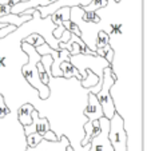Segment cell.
Masks as SVG:
<instances>
[{
	"label": "cell",
	"mask_w": 147,
	"mask_h": 151,
	"mask_svg": "<svg viewBox=\"0 0 147 151\" xmlns=\"http://www.w3.org/2000/svg\"><path fill=\"white\" fill-rule=\"evenodd\" d=\"M17 27L14 26V24H8V26L3 27V28H0V39H4V37H7L9 34H12V32L16 29Z\"/></svg>",
	"instance_id": "obj_24"
},
{
	"label": "cell",
	"mask_w": 147,
	"mask_h": 151,
	"mask_svg": "<svg viewBox=\"0 0 147 151\" xmlns=\"http://www.w3.org/2000/svg\"><path fill=\"white\" fill-rule=\"evenodd\" d=\"M94 44L96 48H103L106 44H108V35L103 29H98L95 34V39H94ZM96 51V50H95Z\"/></svg>",
	"instance_id": "obj_17"
},
{
	"label": "cell",
	"mask_w": 147,
	"mask_h": 151,
	"mask_svg": "<svg viewBox=\"0 0 147 151\" xmlns=\"http://www.w3.org/2000/svg\"><path fill=\"white\" fill-rule=\"evenodd\" d=\"M43 139V137L37 132H31V134L26 135V143L28 147H35L40 143V140Z\"/></svg>",
	"instance_id": "obj_20"
},
{
	"label": "cell",
	"mask_w": 147,
	"mask_h": 151,
	"mask_svg": "<svg viewBox=\"0 0 147 151\" xmlns=\"http://www.w3.org/2000/svg\"><path fill=\"white\" fill-rule=\"evenodd\" d=\"M35 110L34 104L31 103H24L20 106L19 111H17V119L22 126H28L32 123V111Z\"/></svg>",
	"instance_id": "obj_13"
},
{
	"label": "cell",
	"mask_w": 147,
	"mask_h": 151,
	"mask_svg": "<svg viewBox=\"0 0 147 151\" xmlns=\"http://www.w3.org/2000/svg\"><path fill=\"white\" fill-rule=\"evenodd\" d=\"M90 1H91V0H58V1L48 4V6L37 7V11H39L40 17H42V19H44V17L52 15L55 11H56V9H59L60 7H75V6L84 7V6H87Z\"/></svg>",
	"instance_id": "obj_7"
},
{
	"label": "cell",
	"mask_w": 147,
	"mask_h": 151,
	"mask_svg": "<svg viewBox=\"0 0 147 151\" xmlns=\"http://www.w3.org/2000/svg\"><path fill=\"white\" fill-rule=\"evenodd\" d=\"M82 128H83V131H84V135H83L82 140H80V146H86L90 143L91 138L99 134V131H100L99 120H87V122L83 123Z\"/></svg>",
	"instance_id": "obj_11"
},
{
	"label": "cell",
	"mask_w": 147,
	"mask_h": 151,
	"mask_svg": "<svg viewBox=\"0 0 147 151\" xmlns=\"http://www.w3.org/2000/svg\"><path fill=\"white\" fill-rule=\"evenodd\" d=\"M43 139L55 142V140H58V137H56V134H55V131H52V130H48V131L45 132L44 135H43Z\"/></svg>",
	"instance_id": "obj_25"
},
{
	"label": "cell",
	"mask_w": 147,
	"mask_h": 151,
	"mask_svg": "<svg viewBox=\"0 0 147 151\" xmlns=\"http://www.w3.org/2000/svg\"><path fill=\"white\" fill-rule=\"evenodd\" d=\"M60 70H62V72H63V78H64V79H72V78H75V79H78L79 82L83 79L82 75L79 74V71L70 63V60L63 62L62 64H60Z\"/></svg>",
	"instance_id": "obj_14"
},
{
	"label": "cell",
	"mask_w": 147,
	"mask_h": 151,
	"mask_svg": "<svg viewBox=\"0 0 147 151\" xmlns=\"http://www.w3.org/2000/svg\"><path fill=\"white\" fill-rule=\"evenodd\" d=\"M9 112H11V109H9L8 104L6 103L4 96L0 95V119H3V118H6L7 115H9Z\"/></svg>",
	"instance_id": "obj_23"
},
{
	"label": "cell",
	"mask_w": 147,
	"mask_h": 151,
	"mask_svg": "<svg viewBox=\"0 0 147 151\" xmlns=\"http://www.w3.org/2000/svg\"><path fill=\"white\" fill-rule=\"evenodd\" d=\"M98 120H99V124H100V131L98 135L91 138L88 151H114V147H112V145H111V140H110V138H108L110 119L102 116Z\"/></svg>",
	"instance_id": "obj_5"
},
{
	"label": "cell",
	"mask_w": 147,
	"mask_h": 151,
	"mask_svg": "<svg viewBox=\"0 0 147 151\" xmlns=\"http://www.w3.org/2000/svg\"><path fill=\"white\" fill-rule=\"evenodd\" d=\"M23 40H24V42H27L28 44H31V46H32V47H35V48H36V47H39L40 44H43V43L45 42L44 37H43L42 35H39L37 32H32L31 35L26 36Z\"/></svg>",
	"instance_id": "obj_19"
},
{
	"label": "cell",
	"mask_w": 147,
	"mask_h": 151,
	"mask_svg": "<svg viewBox=\"0 0 147 151\" xmlns=\"http://www.w3.org/2000/svg\"><path fill=\"white\" fill-rule=\"evenodd\" d=\"M103 58H104V59L107 60L108 63H111V62H112V58H114V50L110 48V50H108V51L104 54V56H103Z\"/></svg>",
	"instance_id": "obj_27"
},
{
	"label": "cell",
	"mask_w": 147,
	"mask_h": 151,
	"mask_svg": "<svg viewBox=\"0 0 147 151\" xmlns=\"http://www.w3.org/2000/svg\"><path fill=\"white\" fill-rule=\"evenodd\" d=\"M82 20H83V22H86V23L98 24L100 22V17L98 16V14H96V12H86V11H83Z\"/></svg>",
	"instance_id": "obj_21"
},
{
	"label": "cell",
	"mask_w": 147,
	"mask_h": 151,
	"mask_svg": "<svg viewBox=\"0 0 147 151\" xmlns=\"http://www.w3.org/2000/svg\"><path fill=\"white\" fill-rule=\"evenodd\" d=\"M68 60H70L71 64L79 71L82 78L87 76V72H86L87 70H91L96 76L99 78V82L96 83L94 87H91L90 92L96 94V92L99 91L100 86H102V80H103V70L110 66V63L103 56H99V55H87V54L72 55V56H70Z\"/></svg>",
	"instance_id": "obj_2"
},
{
	"label": "cell",
	"mask_w": 147,
	"mask_h": 151,
	"mask_svg": "<svg viewBox=\"0 0 147 151\" xmlns=\"http://www.w3.org/2000/svg\"><path fill=\"white\" fill-rule=\"evenodd\" d=\"M58 0H27V1H19L11 8V14L22 15L28 8H37V7H44L51 3H55Z\"/></svg>",
	"instance_id": "obj_10"
},
{
	"label": "cell",
	"mask_w": 147,
	"mask_h": 151,
	"mask_svg": "<svg viewBox=\"0 0 147 151\" xmlns=\"http://www.w3.org/2000/svg\"><path fill=\"white\" fill-rule=\"evenodd\" d=\"M66 151H74V150H72V147H71V146H68L67 150H66Z\"/></svg>",
	"instance_id": "obj_29"
},
{
	"label": "cell",
	"mask_w": 147,
	"mask_h": 151,
	"mask_svg": "<svg viewBox=\"0 0 147 151\" xmlns=\"http://www.w3.org/2000/svg\"><path fill=\"white\" fill-rule=\"evenodd\" d=\"M68 146H70V142H68L67 137L62 135V137L58 140H55V142L42 139L37 146H35V147H28V146H27L24 151H66Z\"/></svg>",
	"instance_id": "obj_8"
},
{
	"label": "cell",
	"mask_w": 147,
	"mask_h": 151,
	"mask_svg": "<svg viewBox=\"0 0 147 151\" xmlns=\"http://www.w3.org/2000/svg\"><path fill=\"white\" fill-rule=\"evenodd\" d=\"M48 130H51V123H50L48 118L40 116L37 110L32 111V123L31 124L23 126L24 135H28V134H31V132H37V134H40L43 137Z\"/></svg>",
	"instance_id": "obj_6"
},
{
	"label": "cell",
	"mask_w": 147,
	"mask_h": 151,
	"mask_svg": "<svg viewBox=\"0 0 147 151\" xmlns=\"http://www.w3.org/2000/svg\"><path fill=\"white\" fill-rule=\"evenodd\" d=\"M11 6L8 4H0V16H4V15L11 14Z\"/></svg>",
	"instance_id": "obj_26"
},
{
	"label": "cell",
	"mask_w": 147,
	"mask_h": 151,
	"mask_svg": "<svg viewBox=\"0 0 147 151\" xmlns=\"http://www.w3.org/2000/svg\"><path fill=\"white\" fill-rule=\"evenodd\" d=\"M116 76L114 75V72L111 71L110 66L106 67L103 70V80H102V86H100V90L96 92V99L100 103L103 110V115L107 119H111L115 114V106H114L112 98L110 95V88L111 86L115 83Z\"/></svg>",
	"instance_id": "obj_3"
},
{
	"label": "cell",
	"mask_w": 147,
	"mask_h": 151,
	"mask_svg": "<svg viewBox=\"0 0 147 151\" xmlns=\"http://www.w3.org/2000/svg\"><path fill=\"white\" fill-rule=\"evenodd\" d=\"M108 138L111 140V145L114 147V151H127L126 147V132L123 127V119L119 114H114V116L110 119V131Z\"/></svg>",
	"instance_id": "obj_4"
},
{
	"label": "cell",
	"mask_w": 147,
	"mask_h": 151,
	"mask_svg": "<svg viewBox=\"0 0 147 151\" xmlns=\"http://www.w3.org/2000/svg\"><path fill=\"white\" fill-rule=\"evenodd\" d=\"M87 76L86 78H83L82 80H80V84H82V87L83 88H91V87H94V86L96 84V83L99 82V78L96 76L95 74H94L91 70H87Z\"/></svg>",
	"instance_id": "obj_16"
},
{
	"label": "cell",
	"mask_w": 147,
	"mask_h": 151,
	"mask_svg": "<svg viewBox=\"0 0 147 151\" xmlns=\"http://www.w3.org/2000/svg\"><path fill=\"white\" fill-rule=\"evenodd\" d=\"M20 50L26 52L27 59H28V62L22 68V75L31 84V87H34L36 90L40 99L42 100L48 99V96L51 95V90H50V87L47 84L42 83V80L39 78V72H37V68H36V64L40 62V55L36 52L35 47H32L31 44H28L24 40H23L22 46H20Z\"/></svg>",
	"instance_id": "obj_1"
},
{
	"label": "cell",
	"mask_w": 147,
	"mask_h": 151,
	"mask_svg": "<svg viewBox=\"0 0 147 151\" xmlns=\"http://www.w3.org/2000/svg\"><path fill=\"white\" fill-rule=\"evenodd\" d=\"M6 26H8V24H6V23H0V28H3V27H6Z\"/></svg>",
	"instance_id": "obj_28"
},
{
	"label": "cell",
	"mask_w": 147,
	"mask_h": 151,
	"mask_svg": "<svg viewBox=\"0 0 147 151\" xmlns=\"http://www.w3.org/2000/svg\"><path fill=\"white\" fill-rule=\"evenodd\" d=\"M83 115L87 118L88 120H98L99 118L104 116L103 115V110L100 103L96 99V95L92 92L87 94V104L83 109Z\"/></svg>",
	"instance_id": "obj_9"
},
{
	"label": "cell",
	"mask_w": 147,
	"mask_h": 151,
	"mask_svg": "<svg viewBox=\"0 0 147 151\" xmlns=\"http://www.w3.org/2000/svg\"><path fill=\"white\" fill-rule=\"evenodd\" d=\"M107 1L108 0H91L87 6L82 7V8H83V11H86V12H95L96 9L103 8V7L107 6Z\"/></svg>",
	"instance_id": "obj_18"
},
{
	"label": "cell",
	"mask_w": 147,
	"mask_h": 151,
	"mask_svg": "<svg viewBox=\"0 0 147 151\" xmlns=\"http://www.w3.org/2000/svg\"><path fill=\"white\" fill-rule=\"evenodd\" d=\"M62 24L64 26V28L67 29V31L71 32V34L76 35V36H80V35H82V31H80L79 26H78L76 23H74V22H71V20H64Z\"/></svg>",
	"instance_id": "obj_22"
},
{
	"label": "cell",
	"mask_w": 147,
	"mask_h": 151,
	"mask_svg": "<svg viewBox=\"0 0 147 151\" xmlns=\"http://www.w3.org/2000/svg\"><path fill=\"white\" fill-rule=\"evenodd\" d=\"M114 1H116V3H118V1H120V0H114Z\"/></svg>",
	"instance_id": "obj_30"
},
{
	"label": "cell",
	"mask_w": 147,
	"mask_h": 151,
	"mask_svg": "<svg viewBox=\"0 0 147 151\" xmlns=\"http://www.w3.org/2000/svg\"><path fill=\"white\" fill-rule=\"evenodd\" d=\"M31 19H32V15H28V14H22V15L8 14V15H4V16H0V23L14 24V26H16L19 28L24 23L30 22Z\"/></svg>",
	"instance_id": "obj_12"
},
{
	"label": "cell",
	"mask_w": 147,
	"mask_h": 151,
	"mask_svg": "<svg viewBox=\"0 0 147 151\" xmlns=\"http://www.w3.org/2000/svg\"><path fill=\"white\" fill-rule=\"evenodd\" d=\"M70 11H71L70 7H60L59 9H56L52 15H50L52 23L55 26H60L64 20H70Z\"/></svg>",
	"instance_id": "obj_15"
}]
</instances>
